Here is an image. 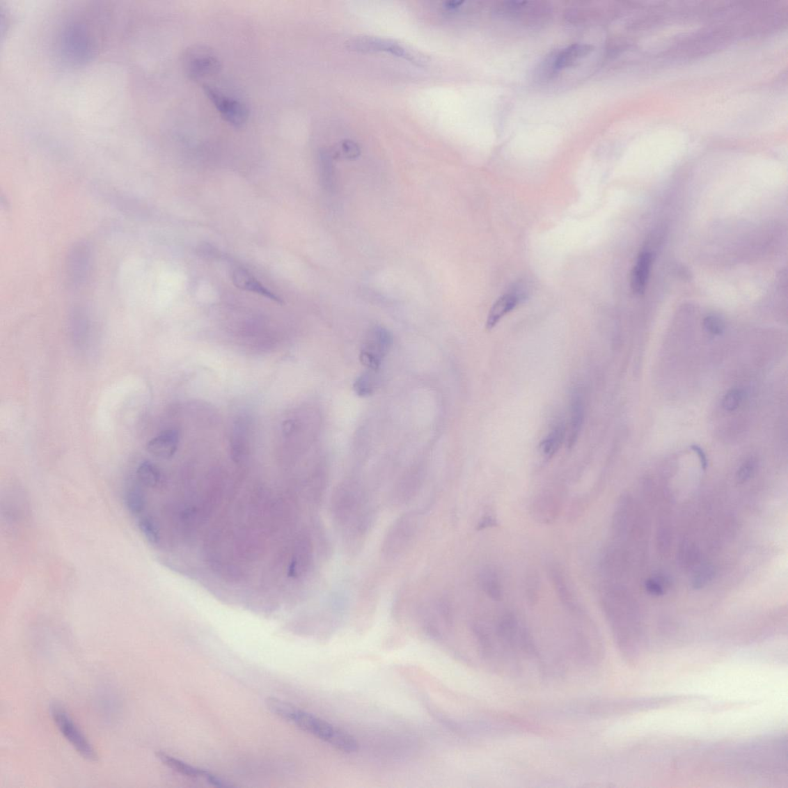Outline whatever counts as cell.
<instances>
[{
  "label": "cell",
  "mask_w": 788,
  "mask_h": 788,
  "mask_svg": "<svg viewBox=\"0 0 788 788\" xmlns=\"http://www.w3.org/2000/svg\"><path fill=\"white\" fill-rule=\"evenodd\" d=\"M68 19L57 28L54 42L56 59L64 67L84 68L98 54L97 36L84 19Z\"/></svg>",
  "instance_id": "cell-1"
},
{
  "label": "cell",
  "mask_w": 788,
  "mask_h": 788,
  "mask_svg": "<svg viewBox=\"0 0 788 788\" xmlns=\"http://www.w3.org/2000/svg\"><path fill=\"white\" fill-rule=\"evenodd\" d=\"M602 603L620 651L626 660L637 661L643 647V640L629 602L619 589L610 586L604 591Z\"/></svg>",
  "instance_id": "cell-2"
},
{
  "label": "cell",
  "mask_w": 788,
  "mask_h": 788,
  "mask_svg": "<svg viewBox=\"0 0 788 788\" xmlns=\"http://www.w3.org/2000/svg\"><path fill=\"white\" fill-rule=\"evenodd\" d=\"M267 706L268 709L276 716L291 722L304 732L329 743L342 752L353 753L358 750V742L352 735L315 715L299 709L294 705L275 698H269Z\"/></svg>",
  "instance_id": "cell-3"
},
{
  "label": "cell",
  "mask_w": 788,
  "mask_h": 788,
  "mask_svg": "<svg viewBox=\"0 0 788 788\" xmlns=\"http://www.w3.org/2000/svg\"><path fill=\"white\" fill-rule=\"evenodd\" d=\"M348 49L357 53H386L401 58L418 65L426 63V59L415 51L396 40L377 36H356L346 42Z\"/></svg>",
  "instance_id": "cell-4"
},
{
  "label": "cell",
  "mask_w": 788,
  "mask_h": 788,
  "mask_svg": "<svg viewBox=\"0 0 788 788\" xmlns=\"http://www.w3.org/2000/svg\"><path fill=\"white\" fill-rule=\"evenodd\" d=\"M391 333L383 326H374L368 332L361 347L360 361L365 368L379 370L393 345Z\"/></svg>",
  "instance_id": "cell-5"
},
{
  "label": "cell",
  "mask_w": 788,
  "mask_h": 788,
  "mask_svg": "<svg viewBox=\"0 0 788 788\" xmlns=\"http://www.w3.org/2000/svg\"><path fill=\"white\" fill-rule=\"evenodd\" d=\"M51 715L64 738L71 743L80 755L90 762L97 761L96 750L61 705H52Z\"/></svg>",
  "instance_id": "cell-6"
},
{
  "label": "cell",
  "mask_w": 788,
  "mask_h": 788,
  "mask_svg": "<svg viewBox=\"0 0 788 788\" xmlns=\"http://www.w3.org/2000/svg\"><path fill=\"white\" fill-rule=\"evenodd\" d=\"M182 61L186 74L192 80H200L217 74L221 69V63L218 57L206 47L194 46L188 49Z\"/></svg>",
  "instance_id": "cell-7"
},
{
  "label": "cell",
  "mask_w": 788,
  "mask_h": 788,
  "mask_svg": "<svg viewBox=\"0 0 788 788\" xmlns=\"http://www.w3.org/2000/svg\"><path fill=\"white\" fill-rule=\"evenodd\" d=\"M203 90L226 122L235 128L245 125L249 118V111L242 101L228 97L209 85H203Z\"/></svg>",
  "instance_id": "cell-8"
},
{
  "label": "cell",
  "mask_w": 788,
  "mask_h": 788,
  "mask_svg": "<svg viewBox=\"0 0 788 788\" xmlns=\"http://www.w3.org/2000/svg\"><path fill=\"white\" fill-rule=\"evenodd\" d=\"M417 514L401 517L388 532L384 544V552L389 557L397 556L410 544L418 528Z\"/></svg>",
  "instance_id": "cell-9"
},
{
  "label": "cell",
  "mask_w": 788,
  "mask_h": 788,
  "mask_svg": "<svg viewBox=\"0 0 788 788\" xmlns=\"http://www.w3.org/2000/svg\"><path fill=\"white\" fill-rule=\"evenodd\" d=\"M527 297L526 292L523 289L516 287L515 289L498 299V301L494 304L488 313L486 323L487 330H492L498 324L501 319L526 300Z\"/></svg>",
  "instance_id": "cell-10"
},
{
  "label": "cell",
  "mask_w": 788,
  "mask_h": 788,
  "mask_svg": "<svg viewBox=\"0 0 788 788\" xmlns=\"http://www.w3.org/2000/svg\"><path fill=\"white\" fill-rule=\"evenodd\" d=\"M561 506L560 493H542L537 496L533 505V515L539 523H551L557 519Z\"/></svg>",
  "instance_id": "cell-11"
},
{
  "label": "cell",
  "mask_w": 788,
  "mask_h": 788,
  "mask_svg": "<svg viewBox=\"0 0 788 788\" xmlns=\"http://www.w3.org/2000/svg\"><path fill=\"white\" fill-rule=\"evenodd\" d=\"M91 252L88 245L80 243L72 249L69 259V274L74 285L81 284L89 272Z\"/></svg>",
  "instance_id": "cell-12"
},
{
  "label": "cell",
  "mask_w": 788,
  "mask_h": 788,
  "mask_svg": "<svg viewBox=\"0 0 788 788\" xmlns=\"http://www.w3.org/2000/svg\"><path fill=\"white\" fill-rule=\"evenodd\" d=\"M179 442L178 430H168L150 440L148 443L147 449L152 456L168 459L177 453Z\"/></svg>",
  "instance_id": "cell-13"
},
{
  "label": "cell",
  "mask_w": 788,
  "mask_h": 788,
  "mask_svg": "<svg viewBox=\"0 0 788 788\" xmlns=\"http://www.w3.org/2000/svg\"><path fill=\"white\" fill-rule=\"evenodd\" d=\"M231 278L235 285L239 289L252 292V293L259 294L278 304L283 303L278 296L262 285L259 281L244 268L237 267L233 269Z\"/></svg>",
  "instance_id": "cell-14"
},
{
  "label": "cell",
  "mask_w": 788,
  "mask_h": 788,
  "mask_svg": "<svg viewBox=\"0 0 788 788\" xmlns=\"http://www.w3.org/2000/svg\"><path fill=\"white\" fill-rule=\"evenodd\" d=\"M653 262L652 253L642 251L638 258L636 265L631 274V287L634 294H644L650 275Z\"/></svg>",
  "instance_id": "cell-15"
},
{
  "label": "cell",
  "mask_w": 788,
  "mask_h": 788,
  "mask_svg": "<svg viewBox=\"0 0 788 788\" xmlns=\"http://www.w3.org/2000/svg\"><path fill=\"white\" fill-rule=\"evenodd\" d=\"M570 408L571 420L569 424L568 448L574 447L578 441L585 418V401L578 389H575L572 394Z\"/></svg>",
  "instance_id": "cell-16"
},
{
  "label": "cell",
  "mask_w": 788,
  "mask_h": 788,
  "mask_svg": "<svg viewBox=\"0 0 788 788\" xmlns=\"http://www.w3.org/2000/svg\"><path fill=\"white\" fill-rule=\"evenodd\" d=\"M593 49L588 45L576 43L562 49L553 59L552 70L559 71L572 67L592 52Z\"/></svg>",
  "instance_id": "cell-17"
},
{
  "label": "cell",
  "mask_w": 788,
  "mask_h": 788,
  "mask_svg": "<svg viewBox=\"0 0 788 788\" xmlns=\"http://www.w3.org/2000/svg\"><path fill=\"white\" fill-rule=\"evenodd\" d=\"M549 575L553 583L554 589L560 598V600L563 603L565 606L573 610L576 609L574 597L572 592V590L568 586L567 581L563 572L556 565H551L549 567Z\"/></svg>",
  "instance_id": "cell-18"
},
{
  "label": "cell",
  "mask_w": 788,
  "mask_h": 788,
  "mask_svg": "<svg viewBox=\"0 0 788 788\" xmlns=\"http://www.w3.org/2000/svg\"><path fill=\"white\" fill-rule=\"evenodd\" d=\"M157 756L160 762L168 768L178 772L180 775L191 778H203L207 780L212 773L203 769L194 767L164 752H158Z\"/></svg>",
  "instance_id": "cell-19"
},
{
  "label": "cell",
  "mask_w": 788,
  "mask_h": 788,
  "mask_svg": "<svg viewBox=\"0 0 788 788\" xmlns=\"http://www.w3.org/2000/svg\"><path fill=\"white\" fill-rule=\"evenodd\" d=\"M480 587L484 592L494 601H500L503 597L501 580L497 571L491 567L483 569L479 576Z\"/></svg>",
  "instance_id": "cell-20"
},
{
  "label": "cell",
  "mask_w": 788,
  "mask_h": 788,
  "mask_svg": "<svg viewBox=\"0 0 788 788\" xmlns=\"http://www.w3.org/2000/svg\"><path fill=\"white\" fill-rule=\"evenodd\" d=\"M138 482L149 488H157L162 484V474L155 464L143 462L136 470Z\"/></svg>",
  "instance_id": "cell-21"
},
{
  "label": "cell",
  "mask_w": 788,
  "mask_h": 788,
  "mask_svg": "<svg viewBox=\"0 0 788 788\" xmlns=\"http://www.w3.org/2000/svg\"><path fill=\"white\" fill-rule=\"evenodd\" d=\"M379 370L367 369L357 377L354 384V390L360 397H369L373 394L379 384Z\"/></svg>",
  "instance_id": "cell-22"
},
{
  "label": "cell",
  "mask_w": 788,
  "mask_h": 788,
  "mask_svg": "<svg viewBox=\"0 0 788 788\" xmlns=\"http://www.w3.org/2000/svg\"><path fill=\"white\" fill-rule=\"evenodd\" d=\"M565 435V426L561 423H558L541 443V450L544 455L551 457L555 455L563 443Z\"/></svg>",
  "instance_id": "cell-23"
},
{
  "label": "cell",
  "mask_w": 788,
  "mask_h": 788,
  "mask_svg": "<svg viewBox=\"0 0 788 788\" xmlns=\"http://www.w3.org/2000/svg\"><path fill=\"white\" fill-rule=\"evenodd\" d=\"M124 501L129 512L134 515L141 514L145 507V498L141 488L130 486L124 493Z\"/></svg>",
  "instance_id": "cell-24"
},
{
  "label": "cell",
  "mask_w": 788,
  "mask_h": 788,
  "mask_svg": "<svg viewBox=\"0 0 788 788\" xmlns=\"http://www.w3.org/2000/svg\"><path fill=\"white\" fill-rule=\"evenodd\" d=\"M333 157L328 150H321L319 153V169L321 180L326 188L333 186Z\"/></svg>",
  "instance_id": "cell-25"
},
{
  "label": "cell",
  "mask_w": 788,
  "mask_h": 788,
  "mask_svg": "<svg viewBox=\"0 0 788 788\" xmlns=\"http://www.w3.org/2000/svg\"><path fill=\"white\" fill-rule=\"evenodd\" d=\"M138 527L143 537L152 544H158L160 539L157 524L152 517L143 516L138 521Z\"/></svg>",
  "instance_id": "cell-26"
},
{
  "label": "cell",
  "mask_w": 788,
  "mask_h": 788,
  "mask_svg": "<svg viewBox=\"0 0 788 788\" xmlns=\"http://www.w3.org/2000/svg\"><path fill=\"white\" fill-rule=\"evenodd\" d=\"M525 583H526L528 600L531 604H535L538 600L539 593V579L535 571L528 572Z\"/></svg>",
  "instance_id": "cell-27"
},
{
  "label": "cell",
  "mask_w": 788,
  "mask_h": 788,
  "mask_svg": "<svg viewBox=\"0 0 788 788\" xmlns=\"http://www.w3.org/2000/svg\"><path fill=\"white\" fill-rule=\"evenodd\" d=\"M340 150L336 152L335 155H333L334 158L342 157L348 159H354L361 155L359 145L350 140L342 141L340 145Z\"/></svg>",
  "instance_id": "cell-28"
},
{
  "label": "cell",
  "mask_w": 788,
  "mask_h": 788,
  "mask_svg": "<svg viewBox=\"0 0 788 788\" xmlns=\"http://www.w3.org/2000/svg\"><path fill=\"white\" fill-rule=\"evenodd\" d=\"M743 397V393L739 389L729 391L723 399V407L727 411H734L740 407Z\"/></svg>",
  "instance_id": "cell-29"
},
{
  "label": "cell",
  "mask_w": 788,
  "mask_h": 788,
  "mask_svg": "<svg viewBox=\"0 0 788 788\" xmlns=\"http://www.w3.org/2000/svg\"><path fill=\"white\" fill-rule=\"evenodd\" d=\"M704 326L707 332L713 335H720L724 333L725 324L721 318L715 315H710L704 320Z\"/></svg>",
  "instance_id": "cell-30"
},
{
  "label": "cell",
  "mask_w": 788,
  "mask_h": 788,
  "mask_svg": "<svg viewBox=\"0 0 788 788\" xmlns=\"http://www.w3.org/2000/svg\"><path fill=\"white\" fill-rule=\"evenodd\" d=\"M757 464L755 459H750L744 462L736 473L739 482L744 483L753 477L756 471Z\"/></svg>",
  "instance_id": "cell-31"
},
{
  "label": "cell",
  "mask_w": 788,
  "mask_h": 788,
  "mask_svg": "<svg viewBox=\"0 0 788 788\" xmlns=\"http://www.w3.org/2000/svg\"><path fill=\"white\" fill-rule=\"evenodd\" d=\"M645 588L649 594L654 596H662L665 594V589L659 579H649L645 583Z\"/></svg>",
  "instance_id": "cell-32"
},
{
  "label": "cell",
  "mask_w": 788,
  "mask_h": 788,
  "mask_svg": "<svg viewBox=\"0 0 788 788\" xmlns=\"http://www.w3.org/2000/svg\"><path fill=\"white\" fill-rule=\"evenodd\" d=\"M712 575V571L710 568H706L702 572H700L696 576L694 581L695 588H702L705 583L710 581Z\"/></svg>",
  "instance_id": "cell-33"
},
{
  "label": "cell",
  "mask_w": 788,
  "mask_h": 788,
  "mask_svg": "<svg viewBox=\"0 0 788 788\" xmlns=\"http://www.w3.org/2000/svg\"><path fill=\"white\" fill-rule=\"evenodd\" d=\"M691 450L693 451H694L695 453L697 454V455L698 456V458L700 459V466H702V468L704 471H705L707 468V465H709V462H707V458L706 454L704 453V451L703 450V449L702 448H700V446H698V445H696V444L691 445Z\"/></svg>",
  "instance_id": "cell-34"
},
{
  "label": "cell",
  "mask_w": 788,
  "mask_h": 788,
  "mask_svg": "<svg viewBox=\"0 0 788 788\" xmlns=\"http://www.w3.org/2000/svg\"><path fill=\"white\" fill-rule=\"evenodd\" d=\"M497 525H498L497 521H496L494 517H486L484 518V519L482 521H481L480 522V523L478 524V528L479 530H483V529H486V528H488L496 527V526H497Z\"/></svg>",
  "instance_id": "cell-35"
}]
</instances>
